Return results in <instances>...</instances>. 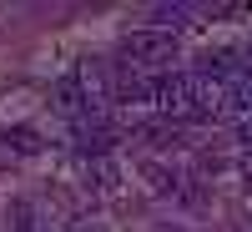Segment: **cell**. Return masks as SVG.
Segmentation results:
<instances>
[{
	"instance_id": "obj_1",
	"label": "cell",
	"mask_w": 252,
	"mask_h": 232,
	"mask_svg": "<svg viewBox=\"0 0 252 232\" xmlns=\"http://www.w3.org/2000/svg\"><path fill=\"white\" fill-rule=\"evenodd\" d=\"M177 51H182L177 31H161V26H136L121 40V56L131 61V66H172Z\"/></svg>"
},
{
	"instance_id": "obj_2",
	"label": "cell",
	"mask_w": 252,
	"mask_h": 232,
	"mask_svg": "<svg viewBox=\"0 0 252 232\" xmlns=\"http://www.w3.org/2000/svg\"><path fill=\"white\" fill-rule=\"evenodd\" d=\"M152 101L161 106V116H197V86L192 76H157L152 81Z\"/></svg>"
},
{
	"instance_id": "obj_3",
	"label": "cell",
	"mask_w": 252,
	"mask_h": 232,
	"mask_svg": "<svg viewBox=\"0 0 252 232\" xmlns=\"http://www.w3.org/2000/svg\"><path fill=\"white\" fill-rule=\"evenodd\" d=\"M146 187H152L157 197H172V202H197L192 177L177 172V166H166V162H152V166H146Z\"/></svg>"
},
{
	"instance_id": "obj_4",
	"label": "cell",
	"mask_w": 252,
	"mask_h": 232,
	"mask_svg": "<svg viewBox=\"0 0 252 232\" xmlns=\"http://www.w3.org/2000/svg\"><path fill=\"white\" fill-rule=\"evenodd\" d=\"M5 146H15V152H40V136L31 132V126H10V132H5Z\"/></svg>"
},
{
	"instance_id": "obj_5",
	"label": "cell",
	"mask_w": 252,
	"mask_h": 232,
	"mask_svg": "<svg viewBox=\"0 0 252 232\" xmlns=\"http://www.w3.org/2000/svg\"><path fill=\"white\" fill-rule=\"evenodd\" d=\"M10 212H15V232H35V212H31V202H15Z\"/></svg>"
},
{
	"instance_id": "obj_6",
	"label": "cell",
	"mask_w": 252,
	"mask_h": 232,
	"mask_svg": "<svg viewBox=\"0 0 252 232\" xmlns=\"http://www.w3.org/2000/svg\"><path fill=\"white\" fill-rule=\"evenodd\" d=\"M66 232H106V227H101V222H86V217H81V222H71Z\"/></svg>"
},
{
	"instance_id": "obj_7",
	"label": "cell",
	"mask_w": 252,
	"mask_h": 232,
	"mask_svg": "<svg viewBox=\"0 0 252 232\" xmlns=\"http://www.w3.org/2000/svg\"><path fill=\"white\" fill-rule=\"evenodd\" d=\"M237 172H242V182L252 187V152H242V162H237Z\"/></svg>"
},
{
	"instance_id": "obj_8",
	"label": "cell",
	"mask_w": 252,
	"mask_h": 232,
	"mask_svg": "<svg viewBox=\"0 0 252 232\" xmlns=\"http://www.w3.org/2000/svg\"><path fill=\"white\" fill-rule=\"evenodd\" d=\"M157 232H182V227H157Z\"/></svg>"
},
{
	"instance_id": "obj_9",
	"label": "cell",
	"mask_w": 252,
	"mask_h": 232,
	"mask_svg": "<svg viewBox=\"0 0 252 232\" xmlns=\"http://www.w3.org/2000/svg\"><path fill=\"white\" fill-rule=\"evenodd\" d=\"M247 232H252V227H247Z\"/></svg>"
}]
</instances>
